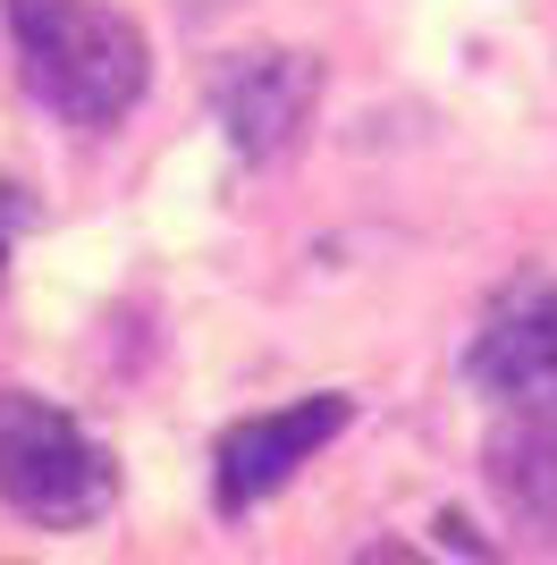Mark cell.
Returning a JSON list of instances; mask_svg holds the SVG:
<instances>
[{
	"label": "cell",
	"mask_w": 557,
	"mask_h": 565,
	"mask_svg": "<svg viewBox=\"0 0 557 565\" xmlns=\"http://www.w3.org/2000/svg\"><path fill=\"white\" fill-rule=\"evenodd\" d=\"M118 465L76 414L34 388H0V507L43 532H85L111 515Z\"/></svg>",
	"instance_id": "cell-2"
},
{
	"label": "cell",
	"mask_w": 557,
	"mask_h": 565,
	"mask_svg": "<svg viewBox=\"0 0 557 565\" xmlns=\"http://www.w3.org/2000/svg\"><path fill=\"white\" fill-rule=\"evenodd\" d=\"M178 9H186V18H229L237 0H178Z\"/></svg>",
	"instance_id": "cell-8"
},
{
	"label": "cell",
	"mask_w": 557,
	"mask_h": 565,
	"mask_svg": "<svg viewBox=\"0 0 557 565\" xmlns=\"http://www.w3.org/2000/svg\"><path fill=\"white\" fill-rule=\"evenodd\" d=\"M220 127H229L237 161H287L296 136L322 110V60L313 51H245L220 68Z\"/></svg>",
	"instance_id": "cell-5"
},
{
	"label": "cell",
	"mask_w": 557,
	"mask_h": 565,
	"mask_svg": "<svg viewBox=\"0 0 557 565\" xmlns=\"http://www.w3.org/2000/svg\"><path fill=\"white\" fill-rule=\"evenodd\" d=\"M25 228V203H18V186H0V254H9V236Z\"/></svg>",
	"instance_id": "cell-7"
},
{
	"label": "cell",
	"mask_w": 557,
	"mask_h": 565,
	"mask_svg": "<svg viewBox=\"0 0 557 565\" xmlns=\"http://www.w3.org/2000/svg\"><path fill=\"white\" fill-rule=\"evenodd\" d=\"M482 472H490V490H498V507L515 523L557 532V423L549 414H507L482 448Z\"/></svg>",
	"instance_id": "cell-6"
},
{
	"label": "cell",
	"mask_w": 557,
	"mask_h": 565,
	"mask_svg": "<svg viewBox=\"0 0 557 565\" xmlns=\"http://www.w3.org/2000/svg\"><path fill=\"white\" fill-rule=\"evenodd\" d=\"M355 423V397L322 388V397H296V405H271V414H245V423L220 430L211 448V490H220V515H245L262 507L271 490H287L313 456Z\"/></svg>",
	"instance_id": "cell-4"
},
{
	"label": "cell",
	"mask_w": 557,
	"mask_h": 565,
	"mask_svg": "<svg viewBox=\"0 0 557 565\" xmlns=\"http://www.w3.org/2000/svg\"><path fill=\"white\" fill-rule=\"evenodd\" d=\"M9 51L60 127H118L153 85V43L111 0H9Z\"/></svg>",
	"instance_id": "cell-1"
},
{
	"label": "cell",
	"mask_w": 557,
	"mask_h": 565,
	"mask_svg": "<svg viewBox=\"0 0 557 565\" xmlns=\"http://www.w3.org/2000/svg\"><path fill=\"white\" fill-rule=\"evenodd\" d=\"M464 380L498 414H549L557 423V279H515L490 296L482 330L464 338Z\"/></svg>",
	"instance_id": "cell-3"
}]
</instances>
